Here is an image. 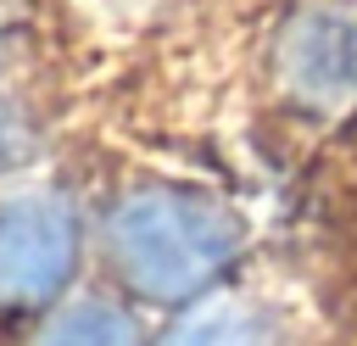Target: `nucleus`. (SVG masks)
Segmentation results:
<instances>
[{
    "mask_svg": "<svg viewBox=\"0 0 357 346\" xmlns=\"http://www.w3.org/2000/svg\"><path fill=\"white\" fill-rule=\"evenodd\" d=\"M106 246L123 268V279L151 301L195 296L234 251H240V218L195 190H128L106 218Z\"/></svg>",
    "mask_w": 357,
    "mask_h": 346,
    "instance_id": "obj_1",
    "label": "nucleus"
},
{
    "mask_svg": "<svg viewBox=\"0 0 357 346\" xmlns=\"http://www.w3.org/2000/svg\"><path fill=\"white\" fill-rule=\"evenodd\" d=\"M279 78L296 100L340 112L357 100V0H307L279 28Z\"/></svg>",
    "mask_w": 357,
    "mask_h": 346,
    "instance_id": "obj_3",
    "label": "nucleus"
},
{
    "mask_svg": "<svg viewBox=\"0 0 357 346\" xmlns=\"http://www.w3.org/2000/svg\"><path fill=\"white\" fill-rule=\"evenodd\" d=\"M33 346H139V329L112 301H73L39 329Z\"/></svg>",
    "mask_w": 357,
    "mask_h": 346,
    "instance_id": "obj_5",
    "label": "nucleus"
},
{
    "mask_svg": "<svg viewBox=\"0 0 357 346\" xmlns=\"http://www.w3.org/2000/svg\"><path fill=\"white\" fill-rule=\"evenodd\" d=\"M162 346H268V324L245 301H206L184 313Z\"/></svg>",
    "mask_w": 357,
    "mask_h": 346,
    "instance_id": "obj_4",
    "label": "nucleus"
},
{
    "mask_svg": "<svg viewBox=\"0 0 357 346\" xmlns=\"http://www.w3.org/2000/svg\"><path fill=\"white\" fill-rule=\"evenodd\" d=\"M28 156H33V128H28V117H22L11 100H0V173L17 167V162H28Z\"/></svg>",
    "mask_w": 357,
    "mask_h": 346,
    "instance_id": "obj_6",
    "label": "nucleus"
},
{
    "mask_svg": "<svg viewBox=\"0 0 357 346\" xmlns=\"http://www.w3.org/2000/svg\"><path fill=\"white\" fill-rule=\"evenodd\" d=\"M78 262V218L61 195L28 190L0 201V307L50 301Z\"/></svg>",
    "mask_w": 357,
    "mask_h": 346,
    "instance_id": "obj_2",
    "label": "nucleus"
}]
</instances>
